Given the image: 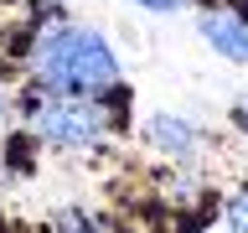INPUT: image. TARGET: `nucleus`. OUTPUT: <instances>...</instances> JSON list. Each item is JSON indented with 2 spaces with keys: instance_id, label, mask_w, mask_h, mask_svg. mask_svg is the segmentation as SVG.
Returning a JSON list of instances; mask_svg holds the SVG:
<instances>
[{
  "instance_id": "nucleus-1",
  "label": "nucleus",
  "mask_w": 248,
  "mask_h": 233,
  "mask_svg": "<svg viewBox=\"0 0 248 233\" xmlns=\"http://www.w3.org/2000/svg\"><path fill=\"white\" fill-rule=\"evenodd\" d=\"M31 73L42 78L52 93L98 99L119 78V57H114V47L93 26H57L31 47Z\"/></svg>"
},
{
  "instance_id": "nucleus-2",
  "label": "nucleus",
  "mask_w": 248,
  "mask_h": 233,
  "mask_svg": "<svg viewBox=\"0 0 248 233\" xmlns=\"http://www.w3.org/2000/svg\"><path fill=\"white\" fill-rule=\"evenodd\" d=\"M31 130L46 145H62V150H78V145H93V140L108 130V109L83 99V93H62L57 104H42L31 114Z\"/></svg>"
},
{
  "instance_id": "nucleus-3",
  "label": "nucleus",
  "mask_w": 248,
  "mask_h": 233,
  "mask_svg": "<svg viewBox=\"0 0 248 233\" xmlns=\"http://www.w3.org/2000/svg\"><path fill=\"white\" fill-rule=\"evenodd\" d=\"M145 140H150L160 155H170V161H191V155L207 145V135H202L191 119H181V114H155V119L145 124Z\"/></svg>"
},
{
  "instance_id": "nucleus-4",
  "label": "nucleus",
  "mask_w": 248,
  "mask_h": 233,
  "mask_svg": "<svg viewBox=\"0 0 248 233\" xmlns=\"http://www.w3.org/2000/svg\"><path fill=\"white\" fill-rule=\"evenodd\" d=\"M202 42L222 52L228 62H248V16H232V11H207L197 21Z\"/></svg>"
},
{
  "instance_id": "nucleus-5",
  "label": "nucleus",
  "mask_w": 248,
  "mask_h": 233,
  "mask_svg": "<svg viewBox=\"0 0 248 233\" xmlns=\"http://www.w3.org/2000/svg\"><path fill=\"white\" fill-rule=\"evenodd\" d=\"M228 228L232 233H248V192H238V197L228 202Z\"/></svg>"
},
{
  "instance_id": "nucleus-6",
  "label": "nucleus",
  "mask_w": 248,
  "mask_h": 233,
  "mask_svg": "<svg viewBox=\"0 0 248 233\" xmlns=\"http://www.w3.org/2000/svg\"><path fill=\"white\" fill-rule=\"evenodd\" d=\"M135 5H145V11H181L186 0H135Z\"/></svg>"
},
{
  "instance_id": "nucleus-7",
  "label": "nucleus",
  "mask_w": 248,
  "mask_h": 233,
  "mask_svg": "<svg viewBox=\"0 0 248 233\" xmlns=\"http://www.w3.org/2000/svg\"><path fill=\"white\" fill-rule=\"evenodd\" d=\"M5 114H11V93L0 88V124H5Z\"/></svg>"
},
{
  "instance_id": "nucleus-8",
  "label": "nucleus",
  "mask_w": 248,
  "mask_h": 233,
  "mask_svg": "<svg viewBox=\"0 0 248 233\" xmlns=\"http://www.w3.org/2000/svg\"><path fill=\"white\" fill-rule=\"evenodd\" d=\"M238 124H243V135H248V99L238 104Z\"/></svg>"
}]
</instances>
